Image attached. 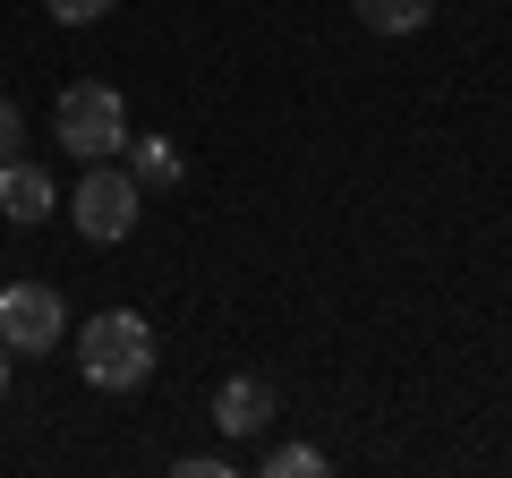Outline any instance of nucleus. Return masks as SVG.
I'll return each mask as SVG.
<instances>
[{
  "instance_id": "9",
  "label": "nucleus",
  "mask_w": 512,
  "mask_h": 478,
  "mask_svg": "<svg viewBox=\"0 0 512 478\" xmlns=\"http://www.w3.org/2000/svg\"><path fill=\"white\" fill-rule=\"evenodd\" d=\"M265 478H325V453L316 444H274L265 453Z\"/></svg>"
},
{
  "instance_id": "13",
  "label": "nucleus",
  "mask_w": 512,
  "mask_h": 478,
  "mask_svg": "<svg viewBox=\"0 0 512 478\" xmlns=\"http://www.w3.org/2000/svg\"><path fill=\"white\" fill-rule=\"evenodd\" d=\"M0 393H9V342H0Z\"/></svg>"
},
{
  "instance_id": "7",
  "label": "nucleus",
  "mask_w": 512,
  "mask_h": 478,
  "mask_svg": "<svg viewBox=\"0 0 512 478\" xmlns=\"http://www.w3.org/2000/svg\"><path fill=\"white\" fill-rule=\"evenodd\" d=\"M128 180H137V188H171V180H180L171 137H128Z\"/></svg>"
},
{
  "instance_id": "4",
  "label": "nucleus",
  "mask_w": 512,
  "mask_h": 478,
  "mask_svg": "<svg viewBox=\"0 0 512 478\" xmlns=\"http://www.w3.org/2000/svg\"><path fill=\"white\" fill-rule=\"evenodd\" d=\"M60 333H69V308H60V291L52 282H9L0 291V342L9 350H60Z\"/></svg>"
},
{
  "instance_id": "1",
  "label": "nucleus",
  "mask_w": 512,
  "mask_h": 478,
  "mask_svg": "<svg viewBox=\"0 0 512 478\" xmlns=\"http://www.w3.org/2000/svg\"><path fill=\"white\" fill-rule=\"evenodd\" d=\"M77 368L94 393H137L154 376V325L137 308H103L86 316V342H77Z\"/></svg>"
},
{
  "instance_id": "2",
  "label": "nucleus",
  "mask_w": 512,
  "mask_h": 478,
  "mask_svg": "<svg viewBox=\"0 0 512 478\" xmlns=\"http://www.w3.org/2000/svg\"><path fill=\"white\" fill-rule=\"evenodd\" d=\"M52 137L77 154V163H111V154L128 146V103H120L111 86H60Z\"/></svg>"
},
{
  "instance_id": "8",
  "label": "nucleus",
  "mask_w": 512,
  "mask_h": 478,
  "mask_svg": "<svg viewBox=\"0 0 512 478\" xmlns=\"http://www.w3.org/2000/svg\"><path fill=\"white\" fill-rule=\"evenodd\" d=\"M350 9H359V26H376V35H419L436 0H350Z\"/></svg>"
},
{
  "instance_id": "12",
  "label": "nucleus",
  "mask_w": 512,
  "mask_h": 478,
  "mask_svg": "<svg viewBox=\"0 0 512 478\" xmlns=\"http://www.w3.org/2000/svg\"><path fill=\"white\" fill-rule=\"evenodd\" d=\"M171 478H231L222 461H205V453H188V461H171Z\"/></svg>"
},
{
  "instance_id": "5",
  "label": "nucleus",
  "mask_w": 512,
  "mask_h": 478,
  "mask_svg": "<svg viewBox=\"0 0 512 478\" xmlns=\"http://www.w3.org/2000/svg\"><path fill=\"white\" fill-rule=\"evenodd\" d=\"M274 410H282L274 376H222V393H214V427L222 436H265Z\"/></svg>"
},
{
  "instance_id": "3",
  "label": "nucleus",
  "mask_w": 512,
  "mask_h": 478,
  "mask_svg": "<svg viewBox=\"0 0 512 478\" xmlns=\"http://www.w3.org/2000/svg\"><path fill=\"white\" fill-rule=\"evenodd\" d=\"M137 214H146V188L128 180V171H111V163H86V180H77V197H69L77 239H86V248H120V239L137 231Z\"/></svg>"
},
{
  "instance_id": "10",
  "label": "nucleus",
  "mask_w": 512,
  "mask_h": 478,
  "mask_svg": "<svg viewBox=\"0 0 512 478\" xmlns=\"http://www.w3.org/2000/svg\"><path fill=\"white\" fill-rule=\"evenodd\" d=\"M43 9H52L60 26H94V18H111L120 0H43Z\"/></svg>"
},
{
  "instance_id": "6",
  "label": "nucleus",
  "mask_w": 512,
  "mask_h": 478,
  "mask_svg": "<svg viewBox=\"0 0 512 478\" xmlns=\"http://www.w3.org/2000/svg\"><path fill=\"white\" fill-rule=\"evenodd\" d=\"M52 205H60V188H52V171H43V163H26V154H18V163H0V214L18 222V231H35Z\"/></svg>"
},
{
  "instance_id": "11",
  "label": "nucleus",
  "mask_w": 512,
  "mask_h": 478,
  "mask_svg": "<svg viewBox=\"0 0 512 478\" xmlns=\"http://www.w3.org/2000/svg\"><path fill=\"white\" fill-rule=\"evenodd\" d=\"M18 137H26V120H18V103L0 94V163H18Z\"/></svg>"
}]
</instances>
